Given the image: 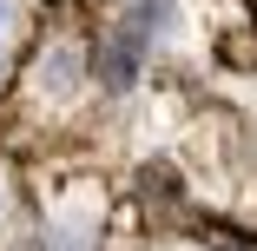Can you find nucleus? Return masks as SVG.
Segmentation results:
<instances>
[{
	"label": "nucleus",
	"instance_id": "nucleus-1",
	"mask_svg": "<svg viewBox=\"0 0 257 251\" xmlns=\"http://www.w3.org/2000/svg\"><path fill=\"white\" fill-rule=\"evenodd\" d=\"M159 7L165 0H145V7L112 33V53L99 60V73H106V86L119 93V86H132V73H139V60H145V46H152V20H159Z\"/></svg>",
	"mask_w": 257,
	"mask_h": 251
},
{
	"label": "nucleus",
	"instance_id": "nucleus-2",
	"mask_svg": "<svg viewBox=\"0 0 257 251\" xmlns=\"http://www.w3.org/2000/svg\"><path fill=\"white\" fill-rule=\"evenodd\" d=\"M99 238V192H73L53 212V251H92Z\"/></svg>",
	"mask_w": 257,
	"mask_h": 251
},
{
	"label": "nucleus",
	"instance_id": "nucleus-5",
	"mask_svg": "<svg viewBox=\"0 0 257 251\" xmlns=\"http://www.w3.org/2000/svg\"><path fill=\"white\" fill-rule=\"evenodd\" d=\"M0 66H7V40H0Z\"/></svg>",
	"mask_w": 257,
	"mask_h": 251
},
{
	"label": "nucleus",
	"instance_id": "nucleus-3",
	"mask_svg": "<svg viewBox=\"0 0 257 251\" xmlns=\"http://www.w3.org/2000/svg\"><path fill=\"white\" fill-rule=\"evenodd\" d=\"M33 93H40V99H53V106H66V99L79 93V53H73V46L40 53V66H33Z\"/></svg>",
	"mask_w": 257,
	"mask_h": 251
},
{
	"label": "nucleus",
	"instance_id": "nucleus-4",
	"mask_svg": "<svg viewBox=\"0 0 257 251\" xmlns=\"http://www.w3.org/2000/svg\"><path fill=\"white\" fill-rule=\"evenodd\" d=\"M14 27H20V0H0V40H7Z\"/></svg>",
	"mask_w": 257,
	"mask_h": 251
},
{
	"label": "nucleus",
	"instance_id": "nucleus-6",
	"mask_svg": "<svg viewBox=\"0 0 257 251\" xmlns=\"http://www.w3.org/2000/svg\"><path fill=\"white\" fill-rule=\"evenodd\" d=\"M0 212H7V185H0Z\"/></svg>",
	"mask_w": 257,
	"mask_h": 251
},
{
	"label": "nucleus",
	"instance_id": "nucleus-7",
	"mask_svg": "<svg viewBox=\"0 0 257 251\" xmlns=\"http://www.w3.org/2000/svg\"><path fill=\"white\" fill-rule=\"evenodd\" d=\"M178 251H191V244H178Z\"/></svg>",
	"mask_w": 257,
	"mask_h": 251
}]
</instances>
